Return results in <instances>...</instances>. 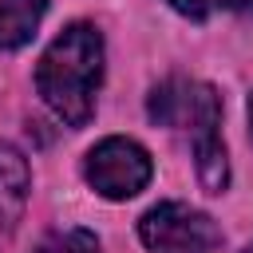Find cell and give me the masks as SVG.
Masks as SVG:
<instances>
[{"instance_id": "6da1fadb", "label": "cell", "mask_w": 253, "mask_h": 253, "mask_svg": "<svg viewBox=\"0 0 253 253\" xmlns=\"http://www.w3.org/2000/svg\"><path fill=\"white\" fill-rule=\"evenodd\" d=\"M103 83V36L95 24H67L36 63V91L67 126H87Z\"/></svg>"}, {"instance_id": "8992f818", "label": "cell", "mask_w": 253, "mask_h": 253, "mask_svg": "<svg viewBox=\"0 0 253 253\" xmlns=\"http://www.w3.org/2000/svg\"><path fill=\"white\" fill-rule=\"evenodd\" d=\"M43 12L47 0H0V51L24 47L36 36Z\"/></svg>"}, {"instance_id": "9c48e42d", "label": "cell", "mask_w": 253, "mask_h": 253, "mask_svg": "<svg viewBox=\"0 0 253 253\" xmlns=\"http://www.w3.org/2000/svg\"><path fill=\"white\" fill-rule=\"evenodd\" d=\"M213 4H225V8H245L249 0H213Z\"/></svg>"}, {"instance_id": "3957f363", "label": "cell", "mask_w": 253, "mask_h": 253, "mask_svg": "<svg viewBox=\"0 0 253 253\" xmlns=\"http://www.w3.org/2000/svg\"><path fill=\"white\" fill-rule=\"evenodd\" d=\"M150 174H154V162H150L146 146H138L134 138H119V134L103 138L83 158L87 186L99 198H107V202H126V198L142 194L146 182H150Z\"/></svg>"}, {"instance_id": "277c9868", "label": "cell", "mask_w": 253, "mask_h": 253, "mask_svg": "<svg viewBox=\"0 0 253 253\" xmlns=\"http://www.w3.org/2000/svg\"><path fill=\"white\" fill-rule=\"evenodd\" d=\"M138 237L154 253H213L221 245V229L202 210H190L182 202H162L142 213Z\"/></svg>"}, {"instance_id": "52a82bcc", "label": "cell", "mask_w": 253, "mask_h": 253, "mask_svg": "<svg viewBox=\"0 0 253 253\" xmlns=\"http://www.w3.org/2000/svg\"><path fill=\"white\" fill-rule=\"evenodd\" d=\"M40 253H99V237L91 229H59L40 245Z\"/></svg>"}, {"instance_id": "7a4b0ae2", "label": "cell", "mask_w": 253, "mask_h": 253, "mask_svg": "<svg viewBox=\"0 0 253 253\" xmlns=\"http://www.w3.org/2000/svg\"><path fill=\"white\" fill-rule=\"evenodd\" d=\"M190 130V146H194V166H198V182L206 194H221L229 186V158H225V142H221V99L210 83H186L182 87V107L174 126Z\"/></svg>"}, {"instance_id": "8fae6325", "label": "cell", "mask_w": 253, "mask_h": 253, "mask_svg": "<svg viewBox=\"0 0 253 253\" xmlns=\"http://www.w3.org/2000/svg\"><path fill=\"white\" fill-rule=\"evenodd\" d=\"M241 253H253V245H245V249H241Z\"/></svg>"}, {"instance_id": "5b68a950", "label": "cell", "mask_w": 253, "mask_h": 253, "mask_svg": "<svg viewBox=\"0 0 253 253\" xmlns=\"http://www.w3.org/2000/svg\"><path fill=\"white\" fill-rule=\"evenodd\" d=\"M28 190H32L28 158L12 142H0V233H12L20 225L24 206H28Z\"/></svg>"}, {"instance_id": "ba28073f", "label": "cell", "mask_w": 253, "mask_h": 253, "mask_svg": "<svg viewBox=\"0 0 253 253\" xmlns=\"http://www.w3.org/2000/svg\"><path fill=\"white\" fill-rule=\"evenodd\" d=\"M174 12H182L186 20H206L210 16V8H213V0H166Z\"/></svg>"}, {"instance_id": "30bf717a", "label": "cell", "mask_w": 253, "mask_h": 253, "mask_svg": "<svg viewBox=\"0 0 253 253\" xmlns=\"http://www.w3.org/2000/svg\"><path fill=\"white\" fill-rule=\"evenodd\" d=\"M249 130H253V99H249Z\"/></svg>"}]
</instances>
